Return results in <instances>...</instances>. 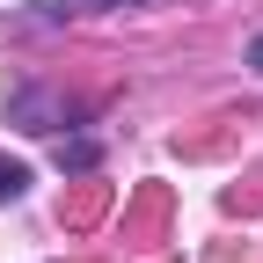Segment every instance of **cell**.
Returning a JSON list of instances; mask_svg holds the SVG:
<instances>
[{"instance_id": "2", "label": "cell", "mask_w": 263, "mask_h": 263, "mask_svg": "<svg viewBox=\"0 0 263 263\" xmlns=\"http://www.w3.org/2000/svg\"><path fill=\"white\" fill-rule=\"evenodd\" d=\"M249 66H256V73H263V37H256V44H249Z\"/></svg>"}, {"instance_id": "3", "label": "cell", "mask_w": 263, "mask_h": 263, "mask_svg": "<svg viewBox=\"0 0 263 263\" xmlns=\"http://www.w3.org/2000/svg\"><path fill=\"white\" fill-rule=\"evenodd\" d=\"M73 8H124V0H73Z\"/></svg>"}, {"instance_id": "1", "label": "cell", "mask_w": 263, "mask_h": 263, "mask_svg": "<svg viewBox=\"0 0 263 263\" xmlns=\"http://www.w3.org/2000/svg\"><path fill=\"white\" fill-rule=\"evenodd\" d=\"M22 190H29V168H22V161H8V154H0V205H15Z\"/></svg>"}]
</instances>
